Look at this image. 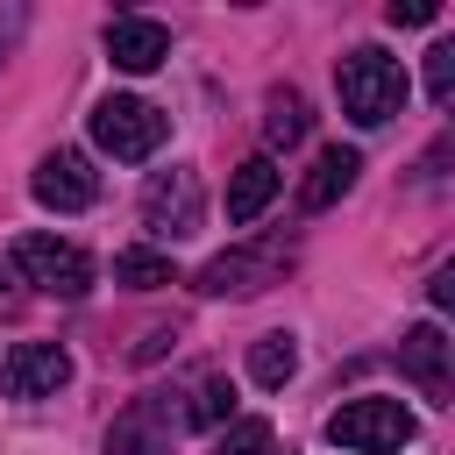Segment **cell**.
<instances>
[{
  "instance_id": "6da1fadb",
  "label": "cell",
  "mask_w": 455,
  "mask_h": 455,
  "mask_svg": "<svg viewBox=\"0 0 455 455\" xmlns=\"http://www.w3.org/2000/svg\"><path fill=\"white\" fill-rule=\"evenodd\" d=\"M334 92H341V114L355 128H384L398 107H405V64L384 57L377 43H355L341 64H334Z\"/></svg>"
},
{
  "instance_id": "7a4b0ae2",
  "label": "cell",
  "mask_w": 455,
  "mask_h": 455,
  "mask_svg": "<svg viewBox=\"0 0 455 455\" xmlns=\"http://www.w3.org/2000/svg\"><path fill=\"white\" fill-rule=\"evenodd\" d=\"M327 441L341 455H398L412 441V412L398 398H348L327 412Z\"/></svg>"
},
{
  "instance_id": "3957f363",
  "label": "cell",
  "mask_w": 455,
  "mask_h": 455,
  "mask_svg": "<svg viewBox=\"0 0 455 455\" xmlns=\"http://www.w3.org/2000/svg\"><path fill=\"white\" fill-rule=\"evenodd\" d=\"M164 135H171V121H164L149 100H135V92H107V100L92 107V142H100L114 164H142V156H156Z\"/></svg>"
},
{
  "instance_id": "277c9868",
  "label": "cell",
  "mask_w": 455,
  "mask_h": 455,
  "mask_svg": "<svg viewBox=\"0 0 455 455\" xmlns=\"http://www.w3.org/2000/svg\"><path fill=\"white\" fill-rule=\"evenodd\" d=\"M14 270L36 284V291H50V299H85L92 291V256L78 249V242H57V235H14Z\"/></svg>"
},
{
  "instance_id": "5b68a950",
  "label": "cell",
  "mask_w": 455,
  "mask_h": 455,
  "mask_svg": "<svg viewBox=\"0 0 455 455\" xmlns=\"http://www.w3.org/2000/svg\"><path fill=\"white\" fill-rule=\"evenodd\" d=\"M284 263H291V249H284V242H235V249H220L192 284H199L206 299H249V291L284 284Z\"/></svg>"
},
{
  "instance_id": "8992f818",
  "label": "cell",
  "mask_w": 455,
  "mask_h": 455,
  "mask_svg": "<svg viewBox=\"0 0 455 455\" xmlns=\"http://www.w3.org/2000/svg\"><path fill=\"white\" fill-rule=\"evenodd\" d=\"M199 220H206L199 171H185V164L149 171V185H142V228L164 235V242H185V235H199Z\"/></svg>"
},
{
  "instance_id": "52a82bcc",
  "label": "cell",
  "mask_w": 455,
  "mask_h": 455,
  "mask_svg": "<svg viewBox=\"0 0 455 455\" xmlns=\"http://www.w3.org/2000/svg\"><path fill=\"white\" fill-rule=\"evenodd\" d=\"M178 427H185V412L171 405V391H142L107 427V455H171V434Z\"/></svg>"
},
{
  "instance_id": "ba28073f",
  "label": "cell",
  "mask_w": 455,
  "mask_h": 455,
  "mask_svg": "<svg viewBox=\"0 0 455 455\" xmlns=\"http://www.w3.org/2000/svg\"><path fill=\"white\" fill-rule=\"evenodd\" d=\"M28 192H36L50 213H85V206L100 199V171H92L85 149H50V156L36 164V178H28Z\"/></svg>"
},
{
  "instance_id": "9c48e42d",
  "label": "cell",
  "mask_w": 455,
  "mask_h": 455,
  "mask_svg": "<svg viewBox=\"0 0 455 455\" xmlns=\"http://www.w3.org/2000/svg\"><path fill=\"white\" fill-rule=\"evenodd\" d=\"M164 57H171V28H164V21H149V14H114V21H107V64H114V71H135V78H142V71H156Z\"/></svg>"
},
{
  "instance_id": "30bf717a",
  "label": "cell",
  "mask_w": 455,
  "mask_h": 455,
  "mask_svg": "<svg viewBox=\"0 0 455 455\" xmlns=\"http://www.w3.org/2000/svg\"><path fill=\"white\" fill-rule=\"evenodd\" d=\"M448 334L434 327V320H419L405 341H398V370L419 384V398H434V405H448V391H455V377H448Z\"/></svg>"
},
{
  "instance_id": "8fae6325",
  "label": "cell",
  "mask_w": 455,
  "mask_h": 455,
  "mask_svg": "<svg viewBox=\"0 0 455 455\" xmlns=\"http://www.w3.org/2000/svg\"><path fill=\"white\" fill-rule=\"evenodd\" d=\"M0 377H7V398H57L71 384V355L57 341H21Z\"/></svg>"
},
{
  "instance_id": "7c38bea8",
  "label": "cell",
  "mask_w": 455,
  "mask_h": 455,
  "mask_svg": "<svg viewBox=\"0 0 455 455\" xmlns=\"http://www.w3.org/2000/svg\"><path fill=\"white\" fill-rule=\"evenodd\" d=\"M355 178H363V149H355V142H327V149L313 156V171L299 178V206H306V213H327Z\"/></svg>"
},
{
  "instance_id": "4fadbf2b",
  "label": "cell",
  "mask_w": 455,
  "mask_h": 455,
  "mask_svg": "<svg viewBox=\"0 0 455 455\" xmlns=\"http://www.w3.org/2000/svg\"><path fill=\"white\" fill-rule=\"evenodd\" d=\"M277 185H284V171L270 164V156H249V164H235V178H228V220L235 228H249L270 199H277Z\"/></svg>"
},
{
  "instance_id": "5bb4252c",
  "label": "cell",
  "mask_w": 455,
  "mask_h": 455,
  "mask_svg": "<svg viewBox=\"0 0 455 455\" xmlns=\"http://www.w3.org/2000/svg\"><path fill=\"white\" fill-rule=\"evenodd\" d=\"M306 128H313V107H306V92L277 85V92L263 100V142H270V149H291V142H306Z\"/></svg>"
},
{
  "instance_id": "9a60e30c",
  "label": "cell",
  "mask_w": 455,
  "mask_h": 455,
  "mask_svg": "<svg viewBox=\"0 0 455 455\" xmlns=\"http://www.w3.org/2000/svg\"><path fill=\"white\" fill-rule=\"evenodd\" d=\"M291 370H299V341H291V334H263V341H249V377H256L263 391H284Z\"/></svg>"
},
{
  "instance_id": "2e32d148",
  "label": "cell",
  "mask_w": 455,
  "mask_h": 455,
  "mask_svg": "<svg viewBox=\"0 0 455 455\" xmlns=\"http://www.w3.org/2000/svg\"><path fill=\"white\" fill-rule=\"evenodd\" d=\"M178 412H185V427H213V434H220V427L235 419V384L213 370V377H199V384H192V398H185Z\"/></svg>"
},
{
  "instance_id": "e0dca14e",
  "label": "cell",
  "mask_w": 455,
  "mask_h": 455,
  "mask_svg": "<svg viewBox=\"0 0 455 455\" xmlns=\"http://www.w3.org/2000/svg\"><path fill=\"white\" fill-rule=\"evenodd\" d=\"M114 284H128V291H156V284H178V270H171L164 249H121V256H114Z\"/></svg>"
},
{
  "instance_id": "ac0fdd59",
  "label": "cell",
  "mask_w": 455,
  "mask_h": 455,
  "mask_svg": "<svg viewBox=\"0 0 455 455\" xmlns=\"http://www.w3.org/2000/svg\"><path fill=\"white\" fill-rule=\"evenodd\" d=\"M213 455H277V427L270 419H228Z\"/></svg>"
},
{
  "instance_id": "d6986e66",
  "label": "cell",
  "mask_w": 455,
  "mask_h": 455,
  "mask_svg": "<svg viewBox=\"0 0 455 455\" xmlns=\"http://www.w3.org/2000/svg\"><path fill=\"white\" fill-rule=\"evenodd\" d=\"M427 100H434V107L455 100V43H434V50H427Z\"/></svg>"
},
{
  "instance_id": "ffe728a7",
  "label": "cell",
  "mask_w": 455,
  "mask_h": 455,
  "mask_svg": "<svg viewBox=\"0 0 455 455\" xmlns=\"http://www.w3.org/2000/svg\"><path fill=\"white\" fill-rule=\"evenodd\" d=\"M384 14H391V28H419V21H434L441 7H434V0H391Z\"/></svg>"
},
{
  "instance_id": "44dd1931",
  "label": "cell",
  "mask_w": 455,
  "mask_h": 455,
  "mask_svg": "<svg viewBox=\"0 0 455 455\" xmlns=\"http://www.w3.org/2000/svg\"><path fill=\"white\" fill-rule=\"evenodd\" d=\"M21 21H28L21 7H0V64H7V50H14V36H21Z\"/></svg>"
}]
</instances>
